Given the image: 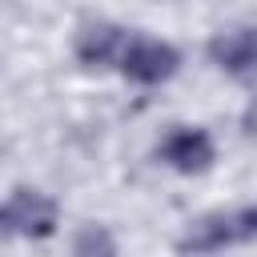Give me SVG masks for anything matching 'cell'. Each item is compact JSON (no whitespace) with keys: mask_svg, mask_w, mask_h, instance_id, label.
Here are the masks:
<instances>
[{"mask_svg":"<svg viewBox=\"0 0 257 257\" xmlns=\"http://www.w3.org/2000/svg\"><path fill=\"white\" fill-rule=\"evenodd\" d=\"M257 241V205H241V209H221V213H205L189 225V233L177 241L181 253H217L229 245H249Z\"/></svg>","mask_w":257,"mask_h":257,"instance_id":"obj_1","label":"cell"},{"mask_svg":"<svg viewBox=\"0 0 257 257\" xmlns=\"http://www.w3.org/2000/svg\"><path fill=\"white\" fill-rule=\"evenodd\" d=\"M116 64H120L124 80H133V84H165L181 68V52L173 44H165V40L137 36V40L124 44V52H120Z\"/></svg>","mask_w":257,"mask_h":257,"instance_id":"obj_2","label":"cell"},{"mask_svg":"<svg viewBox=\"0 0 257 257\" xmlns=\"http://www.w3.org/2000/svg\"><path fill=\"white\" fill-rule=\"evenodd\" d=\"M157 161H165L173 173L181 177H197V173H209L213 161H217V149H213V137L205 128H193V124H177L161 145H157Z\"/></svg>","mask_w":257,"mask_h":257,"instance_id":"obj_3","label":"cell"},{"mask_svg":"<svg viewBox=\"0 0 257 257\" xmlns=\"http://www.w3.org/2000/svg\"><path fill=\"white\" fill-rule=\"evenodd\" d=\"M4 217H8V229L20 233V237H32V241H44L56 233V201L40 189H12L8 205H4Z\"/></svg>","mask_w":257,"mask_h":257,"instance_id":"obj_4","label":"cell"},{"mask_svg":"<svg viewBox=\"0 0 257 257\" xmlns=\"http://www.w3.org/2000/svg\"><path fill=\"white\" fill-rule=\"evenodd\" d=\"M205 52H209V60H213L225 76H233V80H241V84L257 80V28L241 24V28L217 32Z\"/></svg>","mask_w":257,"mask_h":257,"instance_id":"obj_5","label":"cell"},{"mask_svg":"<svg viewBox=\"0 0 257 257\" xmlns=\"http://www.w3.org/2000/svg\"><path fill=\"white\" fill-rule=\"evenodd\" d=\"M124 44H128V36H124V28H120V24L92 20V24H84V28L76 32L72 52H76V60H80L84 68H104V64L120 60Z\"/></svg>","mask_w":257,"mask_h":257,"instance_id":"obj_6","label":"cell"},{"mask_svg":"<svg viewBox=\"0 0 257 257\" xmlns=\"http://www.w3.org/2000/svg\"><path fill=\"white\" fill-rule=\"evenodd\" d=\"M72 249L76 253H116V241L104 233V229H96V225H88L76 241H72Z\"/></svg>","mask_w":257,"mask_h":257,"instance_id":"obj_7","label":"cell"},{"mask_svg":"<svg viewBox=\"0 0 257 257\" xmlns=\"http://www.w3.org/2000/svg\"><path fill=\"white\" fill-rule=\"evenodd\" d=\"M4 233H12V229H8V217H4V209H0V237H4Z\"/></svg>","mask_w":257,"mask_h":257,"instance_id":"obj_8","label":"cell"}]
</instances>
